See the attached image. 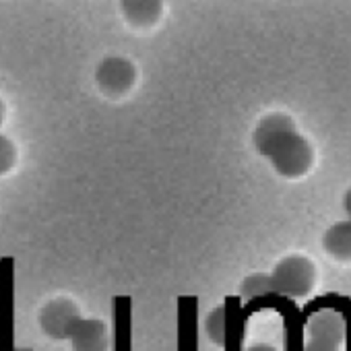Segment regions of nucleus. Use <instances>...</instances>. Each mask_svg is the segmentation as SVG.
<instances>
[{"instance_id":"nucleus-1","label":"nucleus","mask_w":351,"mask_h":351,"mask_svg":"<svg viewBox=\"0 0 351 351\" xmlns=\"http://www.w3.org/2000/svg\"><path fill=\"white\" fill-rule=\"evenodd\" d=\"M254 147L285 178H300L312 165L310 143L298 134L293 122L283 114H273L258 122Z\"/></svg>"},{"instance_id":"nucleus-2","label":"nucleus","mask_w":351,"mask_h":351,"mask_svg":"<svg viewBox=\"0 0 351 351\" xmlns=\"http://www.w3.org/2000/svg\"><path fill=\"white\" fill-rule=\"evenodd\" d=\"M273 295L285 298H304L312 291L316 281L314 265L304 256H287L269 275Z\"/></svg>"},{"instance_id":"nucleus-3","label":"nucleus","mask_w":351,"mask_h":351,"mask_svg":"<svg viewBox=\"0 0 351 351\" xmlns=\"http://www.w3.org/2000/svg\"><path fill=\"white\" fill-rule=\"evenodd\" d=\"M83 318L79 306L69 298H54L50 300L38 316L42 332L52 341H69L73 328Z\"/></svg>"},{"instance_id":"nucleus-4","label":"nucleus","mask_w":351,"mask_h":351,"mask_svg":"<svg viewBox=\"0 0 351 351\" xmlns=\"http://www.w3.org/2000/svg\"><path fill=\"white\" fill-rule=\"evenodd\" d=\"M136 79V69L130 60L122 56H108L95 69V81L101 91L110 95L126 93Z\"/></svg>"},{"instance_id":"nucleus-5","label":"nucleus","mask_w":351,"mask_h":351,"mask_svg":"<svg viewBox=\"0 0 351 351\" xmlns=\"http://www.w3.org/2000/svg\"><path fill=\"white\" fill-rule=\"evenodd\" d=\"M73 351H108L110 349V330L108 324L99 318H81L69 337Z\"/></svg>"},{"instance_id":"nucleus-6","label":"nucleus","mask_w":351,"mask_h":351,"mask_svg":"<svg viewBox=\"0 0 351 351\" xmlns=\"http://www.w3.org/2000/svg\"><path fill=\"white\" fill-rule=\"evenodd\" d=\"M308 335L312 341L339 347L345 339V322L337 312L320 310L308 320Z\"/></svg>"},{"instance_id":"nucleus-7","label":"nucleus","mask_w":351,"mask_h":351,"mask_svg":"<svg viewBox=\"0 0 351 351\" xmlns=\"http://www.w3.org/2000/svg\"><path fill=\"white\" fill-rule=\"evenodd\" d=\"M124 19L136 27L153 25L163 11V0H120Z\"/></svg>"},{"instance_id":"nucleus-8","label":"nucleus","mask_w":351,"mask_h":351,"mask_svg":"<svg viewBox=\"0 0 351 351\" xmlns=\"http://www.w3.org/2000/svg\"><path fill=\"white\" fill-rule=\"evenodd\" d=\"M322 246L332 258L349 263L351 261V219L339 221L332 228H328L322 238Z\"/></svg>"},{"instance_id":"nucleus-9","label":"nucleus","mask_w":351,"mask_h":351,"mask_svg":"<svg viewBox=\"0 0 351 351\" xmlns=\"http://www.w3.org/2000/svg\"><path fill=\"white\" fill-rule=\"evenodd\" d=\"M205 335L215 345H226L228 341V310L226 306H217L205 318Z\"/></svg>"},{"instance_id":"nucleus-10","label":"nucleus","mask_w":351,"mask_h":351,"mask_svg":"<svg viewBox=\"0 0 351 351\" xmlns=\"http://www.w3.org/2000/svg\"><path fill=\"white\" fill-rule=\"evenodd\" d=\"M240 291L248 300H258V298H265V295H273L271 279H269V275H263V273L250 275V277H246L242 281Z\"/></svg>"},{"instance_id":"nucleus-11","label":"nucleus","mask_w":351,"mask_h":351,"mask_svg":"<svg viewBox=\"0 0 351 351\" xmlns=\"http://www.w3.org/2000/svg\"><path fill=\"white\" fill-rule=\"evenodd\" d=\"M15 163V145L5 136L0 134V176L7 173Z\"/></svg>"},{"instance_id":"nucleus-12","label":"nucleus","mask_w":351,"mask_h":351,"mask_svg":"<svg viewBox=\"0 0 351 351\" xmlns=\"http://www.w3.org/2000/svg\"><path fill=\"white\" fill-rule=\"evenodd\" d=\"M304 351H339V347L328 345V343H320V341H312V339H310V341L306 343Z\"/></svg>"},{"instance_id":"nucleus-13","label":"nucleus","mask_w":351,"mask_h":351,"mask_svg":"<svg viewBox=\"0 0 351 351\" xmlns=\"http://www.w3.org/2000/svg\"><path fill=\"white\" fill-rule=\"evenodd\" d=\"M246 351H277V349L273 345H269V343H254Z\"/></svg>"},{"instance_id":"nucleus-14","label":"nucleus","mask_w":351,"mask_h":351,"mask_svg":"<svg viewBox=\"0 0 351 351\" xmlns=\"http://www.w3.org/2000/svg\"><path fill=\"white\" fill-rule=\"evenodd\" d=\"M343 207H345V213H347V217L351 219V189L347 191V195H345V199H343Z\"/></svg>"},{"instance_id":"nucleus-15","label":"nucleus","mask_w":351,"mask_h":351,"mask_svg":"<svg viewBox=\"0 0 351 351\" xmlns=\"http://www.w3.org/2000/svg\"><path fill=\"white\" fill-rule=\"evenodd\" d=\"M3 120H5V106L0 101V124H3Z\"/></svg>"}]
</instances>
